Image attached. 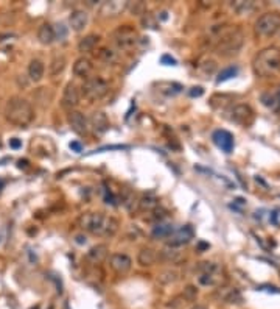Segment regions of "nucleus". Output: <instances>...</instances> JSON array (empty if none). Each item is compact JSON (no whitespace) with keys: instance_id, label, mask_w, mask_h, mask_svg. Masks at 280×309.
I'll return each mask as SVG.
<instances>
[{"instance_id":"20e7f679","label":"nucleus","mask_w":280,"mask_h":309,"mask_svg":"<svg viewBox=\"0 0 280 309\" xmlns=\"http://www.w3.org/2000/svg\"><path fill=\"white\" fill-rule=\"evenodd\" d=\"M252 68L255 75L268 78L280 71V50L275 47H268L255 55Z\"/></svg>"},{"instance_id":"2f4dec72","label":"nucleus","mask_w":280,"mask_h":309,"mask_svg":"<svg viewBox=\"0 0 280 309\" xmlns=\"http://www.w3.org/2000/svg\"><path fill=\"white\" fill-rule=\"evenodd\" d=\"M64 68H65V58H64L62 55L55 56V58L52 59V63H50V75H52V77L59 75V74L64 71Z\"/></svg>"},{"instance_id":"423d86ee","label":"nucleus","mask_w":280,"mask_h":309,"mask_svg":"<svg viewBox=\"0 0 280 309\" xmlns=\"http://www.w3.org/2000/svg\"><path fill=\"white\" fill-rule=\"evenodd\" d=\"M108 91H109V86L102 77H89L84 80L83 86H81V94L90 102H97V100L103 99L108 94Z\"/></svg>"},{"instance_id":"f704fd0d","label":"nucleus","mask_w":280,"mask_h":309,"mask_svg":"<svg viewBox=\"0 0 280 309\" xmlns=\"http://www.w3.org/2000/svg\"><path fill=\"white\" fill-rule=\"evenodd\" d=\"M238 74V68L237 66H230V68H226L223 69L218 77H217V83H223V81H227L230 78H234L235 75Z\"/></svg>"},{"instance_id":"393cba45","label":"nucleus","mask_w":280,"mask_h":309,"mask_svg":"<svg viewBox=\"0 0 280 309\" xmlns=\"http://www.w3.org/2000/svg\"><path fill=\"white\" fill-rule=\"evenodd\" d=\"M45 74V68H44V63L39 59H31L28 64V77L31 81H41L42 77Z\"/></svg>"},{"instance_id":"e433bc0d","label":"nucleus","mask_w":280,"mask_h":309,"mask_svg":"<svg viewBox=\"0 0 280 309\" xmlns=\"http://www.w3.org/2000/svg\"><path fill=\"white\" fill-rule=\"evenodd\" d=\"M58 27H59V28H58V30H55V36H56L58 39L64 41V39H65V36H67V30H65V27H64L62 24H59Z\"/></svg>"},{"instance_id":"9b49d317","label":"nucleus","mask_w":280,"mask_h":309,"mask_svg":"<svg viewBox=\"0 0 280 309\" xmlns=\"http://www.w3.org/2000/svg\"><path fill=\"white\" fill-rule=\"evenodd\" d=\"M109 266L115 273L125 275L133 267V259L125 253H114L109 259Z\"/></svg>"},{"instance_id":"a19ab883","label":"nucleus","mask_w":280,"mask_h":309,"mask_svg":"<svg viewBox=\"0 0 280 309\" xmlns=\"http://www.w3.org/2000/svg\"><path fill=\"white\" fill-rule=\"evenodd\" d=\"M105 200H106L108 205H117V203H115V199H114L112 192L109 189H105Z\"/></svg>"},{"instance_id":"c756f323","label":"nucleus","mask_w":280,"mask_h":309,"mask_svg":"<svg viewBox=\"0 0 280 309\" xmlns=\"http://www.w3.org/2000/svg\"><path fill=\"white\" fill-rule=\"evenodd\" d=\"M179 280V272L176 269H167V270H162L157 276V281L160 284H171L174 281Z\"/></svg>"},{"instance_id":"37998d69","label":"nucleus","mask_w":280,"mask_h":309,"mask_svg":"<svg viewBox=\"0 0 280 309\" xmlns=\"http://www.w3.org/2000/svg\"><path fill=\"white\" fill-rule=\"evenodd\" d=\"M70 149L73 152H76V153H81V152H83V145H81L79 142H76V141H73V142H70Z\"/></svg>"},{"instance_id":"473e14b6","label":"nucleus","mask_w":280,"mask_h":309,"mask_svg":"<svg viewBox=\"0 0 280 309\" xmlns=\"http://www.w3.org/2000/svg\"><path fill=\"white\" fill-rule=\"evenodd\" d=\"M255 4L254 2H243V0H238V2L232 4V10L237 11L238 14H248L251 11H254Z\"/></svg>"},{"instance_id":"412c9836","label":"nucleus","mask_w":280,"mask_h":309,"mask_svg":"<svg viewBox=\"0 0 280 309\" xmlns=\"http://www.w3.org/2000/svg\"><path fill=\"white\" fill-rule=\"evenodd\" d=\"M159 208V199L156 197L154 194L148 192L143 194L142 197L139 199V209L140 211H146V213H153L154 209Z\"/></svg>"},{"instance_id":"6ab92c4d","label":"nucleus","mask_w":280,"mask_h":309,"mask_svg":"<svg viewBox=\"0 0 280 309\" xmlns=\"http://www.w3.org/2000/svg\"><path fill=\"white\" fill-rule=\"evenodd\" d=\"M157 259H159V253L151 247H143L137 255V263L142 267H150V266L156 264Z\"/></svg>"},{"instance_id":"72a5a7b5","label":"nucleus","mask_w":280,"mask_h":309,"mask_svg":"<svg viewBox=\"0 0 280 309\" xmlns=\"http://www.w3.org/2000/svg\"><path fill=\"white\" fill-rule=\"evenodd\" d=\"M98 56H100V59L105 61L106 64H115L119 61V55L115 53L114 50H111V48H102L100 53H98Z\"/></svg>"},{"instance_id":"0eeeda50","label":"nucleus","mask_w":280,"mask_h":309,"mask_svg":"<svg viewBox=\"0 0 280 309\" xmlns=\"http://www.w3.org/2000/svg\"><path fill=\"white\" fill-rule=\"evenodd\" d=\"M112 41L114 44L117 45L120 50H133V48L139 44L140 38H139V33L129 25H123L120 28H117L114 31L112 35Z\"/></svg>"},{"instance_id":"de8ad7c7","label":"nucleus","mask_w":280,"mask_h":309,"mask_svg":"<svg viewBox=\"0 0 280 309\" xmlns=\"http://www.w3.org/2000/svg\"><path fill=\"white\" fill-rule=\"evenodd\" d=\"M4 184H5V183H4L2 180H0V189H2V188H4Z\"/></svg>"},{"instance_id":"f03ea898","label":"nucleus","mask_w":280,"mask_h":309,"mask_svg":"<svg viewBox=\"0 0 280 309\" xmlns=\"http://www.w3.org/2000/svg\"><path fill=\"white\" fill-rule=\"evenodd\" d=\"M210 36L215 38V50L223 56H232L243 47L244 36L238 28H223L217 25L210 30Z\"/></svg>"},{"instance_id":"1a4fd4ad","label":"nucleus","mask_w":280,"mask_h":309,"mask_svg":"<svg viewBox=\"0 0 280 309\" xmlns=\"http://www.w3.org/2000/svg\"><path fill=\"white\" fill-rule=\"evenodd\" d=\"M227 114L230 120L235 123H240V125H249L254 119V111L251 109L249 105H244V103H238L232 106L229 109Z\"/></svg>"},{"instance_id":"4be33fe9","label":"nucleus","mask_w":280,"mask_h":309,"mask_svg":"<svg viewBox=\"0 0 280 309\" xmlns=\"http://www.w3.org/2000/svg\"><path fill=\"white\" fill-rule=\"evenodd\" d=\"M108 256V245L105 243H98V245L92 247L89 252H87V259L94 264H100L103 263Z\"/></svg>"},{"instance_id":"9d476101","label":"nucleus","mask_w":280,"mask_h":309,"mask_svg":"<svg viewBox=\"0 0 280 309\" xmlns=\"http://www.w3.org/2000/svg\"><path fill=\"white\" fill-rule=\"evenodd\" d=\"M195 237V231L190 225H184L182 228L174 230V233L167 239V245L168 247H182L187 245V243Z\"/></svg>"},{"instance_id":"c85d7f7f","label":"nucleus","mask_w":280,"mask_h":309,"mask_svg":"<svg viewBox=\"0 0 280 309\" xmlns=\"http://www.w3.org/2000/svg\"><path fill=\"white\" fill-rule=\"evenodd\" d=\"M159 88V92L165 94V95H176L179 94L180 91H182V86H180L179 83H174V81H160V83L157 85Z\"/></svg>"},{"instance_id":"a878e982","label":"nucleus","mask_w":280,"mask_h":309,"mask_svg":"<svg viewBox=\"0 0 280 309\" xmlns=\"http://www.w3.org/2000/svg\"><path fill=\"white\" fill-rule=\"evenodd\" d=\"M221 298L223 301L226 303H230V304H240L243 301V295L241 292L235 287H229V289H221Z\"/></svg>"},{"instance_id":"2eb2a0df","label":"nucleus","mask_w":280,"mask_h":309,"mask_svg":"<svg viewBox=\"0 0 280 309\" xmlns=\"http://www.w3.org/2000/svg\"><path fill=\"white\" fill-rule=\"evenodd\" d=\"M79 97H81V94H79V89L76 88V85L69 83L67 86H65L64 92H62L61 103H62L64 108L73 111V108L78 106V103H79Z\"/></svg>"},{"instance_id":"a211bd4d","label":"nucleus","mask_w":280,"mask_h":309,"mask_svg":"<svg viewBox=\"0 0 280 309\" xmlns=\"http://www.w3.org/2000/svg\"><path fill=\"white\" fill-rule=\"evenodd\" d=\"M70 27L73 31H83L86 27H87V22H89V14L83 10H76L70 14Z\"/></svg>"},{"instance_id":"49530a36","label":"nucleus","mask_w":280,"mask_h":309,"mask_svg":"<svg viewBox=\"0 0 280 309\" xmlns=\"http://www.w3.org/2000/svg\"><path fill=\"white\" fill-rule=\"evenodd\" d=\"M192 309H207L206 306H203V304H196V306H193Z\"/></svg>"},{"instance_id":"dca6fc26","label":"nucleus","mask_w":280,"mask_h":309,"mask_svg":"<svg viewBox=\"0 0 280 309\" xmlns=\"http://www.w3.org/2000/svg\"><path fill=\"white\" fill-rule=\"evenodd\" d=\"M87 122H89V127H92V130H94L97 135L106 133L108 130H109V127H111L109 119H108V116H106V112H103V111H95V112H92V116H90V119H89Z\"/></svg>"},{"instance_id":"4c0bfd02","label":"nucleus","mask_w":280,"mask_h":309,"mask_svg":"<svg viewBox=\"0 0 280 309\" xmlns=\"http://www.w3.org/2000/svg\"><path fill=\"white\" fill-rule=\"evenodd\" d=\"M160 63L165 64V66H176V59L171 55H162Z\"/></svg>"},{"instance_id":"a18cd8bd","label":"nucleus","mask_w":280,"mask_h":309,"mask_svg":"<svg viewBox=\"0 0 280 309\" xmlns=\"http://www.w3.org/2000/svg\"><path fill=\"white\" fill-rule=\"evenodd\" d=\"M76 242H78V243H83V242H86V237H83V236H76Z\"/></svg>"},{"instance_id":"bb28decb","label":"nucleus","mask_w":280,"mask_h":309,"mask_svg":"<svg viewBox=\"0 0 280 309\" xmlns=\"http://www.w3.org/2000/svg\"><path fill=\"white\" fill-rule=\"evenodd\" d=\"M263 105H266L268 108L274 111H280V88L274 94H263L261 95Z\"/></svg>"},{"instance_id":"f3484780","label":"nucleus","mask_w":280,"mask_h":309,"mask_svg":"<svg viewBox=\"0 0 280 309\" xmlns=\"http://www.w3.org/2000/svg\"><path fill=\"white\" fill-rule=\"evenodd\" d=\"M159 259H162L163 263L168 264H177L184 259V253L180 252L177 247H165L159 252Z\"/></svg>"},{"instance_id":"09e8293b","label":"nucleus","mask_w":280,"mask_h":309,"mask_svg":"<svg viewBox=\"0 0 280 309\" xmlns=\"http://www.w3.org/2000/svg\"><path fill=\"white\" fill-rule=\"evenodd\" d=\"M33 309H39V306H36V307H33Z\"/></svg>"},{"instance_id":"c9c22d12","label":"nucleus","mask_w":280,"mask_h":309,"mask_svg":"<svg viewBox=\"0 0 280 309\" xmlns=\"http://www.w3.org/2000/svg\"><path fill=\"white\" fill-rule=\"evenodd\" d=\"M196 295H198V290H196V287H193V286H189V287L184 290V300H187V301H193V300L196 298Z\"/></svg>"},{"instance_id":"c03bdc74","label":"nucleus","mask_w":280,"mask_h":309,"mask_svg":"<svg viewBox=\"0 0 280 309\" xmlns=\"http://www.w3.org/2000/svg\"><path fill=\"white\" fill-rule=\"evenodd\" d=\"M18 167L19 169H27L28 167V161L27 159H19L18 161Z\"/></svg>"},{"instance_id":"4468645a","label":"nucleus","mask_w":280,"mask_h":309,"mask_svg":"<svg viewBox=\"0 0 280 309\" xmlns=\"http://www.w3.org/2000/svg\"><path fill=\"white\" fill-rule=\"evenodd\" d=\"M128 8V2H120V0H112V2H103L100 7L102 18H117Z\"/></svg>"},{"instance_id":"cd10ccee","label":"nucleus","mask_w":280,"mask_h":309,"mask_svg":"<svg viewBox=\"0 0 280 309\" xmlns=\"http://www.w3.org/2000/svg\"><path fill=\"white\" fill-rule=\"evenodd\" d=\"M98 41H100V36H98V35H89V36H86V38H83V39L79 41V44H78V50H79V52H83V53H86V52H92L94 48L97 47Z\"/></svg>"},{"instance_id":"b1692460","label":"nucleus","mask_w":280,"mask_h":309,"mask_svg":"<svg viewBox=\"0 0 280 309\" xmlns=\"http://www.w3.org/2000/svg\"><path fill=\"white\" fill-rule=\"evenodd\" d=\"M38 39H39V42L44 44V45H50V44L56 39V36H55V28H53L50 24H42V25L39 27V30H38Z\"/></svg>"},{"instance_id":"79ce46f5","label":"nucleus","mask_w":280,"mask_h":309,"mask_svg":"<svg viewBox=\"0 0 280 309\" xmlns=\"http://www.w3.org/2000/svg\"><path fill=\"white\" fill-rule=\"evenodd\" d=\"M257 290H266V292H272V294H280V289H277L275 286H260L257 287Z\"/></svg>"},{"instance_id":"39448f33","label":"nucleus","mask_w":280,"mask_h":309,"mask_svg":"<svg viewBox=\"0 0 280 309\" xmlns=\"http://www.w3.org/2000/svg\"><path fill=\"white\" fill-rule=\"evenodd\" d=\"M280 30V13L269 11L261 14L255 22V33L261 38H271Z\"/></svg>"},{"instance_id":"6e6552de","label":"nucleus","mask_w":280,"mask_h":309,"mask_svg":"<svg viewBox=\"0 0 280 309\" xmlns=\"http://www.w3.org/2000/svg\"><path fill=\"white\" fill-rule=\"evenodd\" d=\"M198 270H200V273H201L200 283L203 286H217L223 280L221 267L215 263H201Z\"/></svg>"},{"instance_id":"5701e85b","label":"nucleus","mask_w":280,"mask_h":309,"mask_svg":"<svg viewBox=\"0 0 280 309\" xmlns=\"http://www.w3.org/2000/svg\"><path fill=\"white\" fill-rule=\"evenodd\" d=\"M92 63H90V59H87V58H78L76 61H75V64H73V74L76 75V77H81V78H84V77H87L89 78V75H90V72H92Z\"/></svg>"},{"instance_id":"f257e3e1","label":"nucleus","mask_w":280,"mask_h":309,"mask_svg":"<svg viewBox=\"0 0 280 309\" xmlns=\"http://www.w3.org/2000/svg\"><path fill=\"white\" fill-rule=\"evenodd\" d=\"M78 223L83 230L94 236L112 237L119 231V220L102 213H84L78 219Z\"/></svg>"},{"instance_id":"58836bf2","label":"nucleus","mask_w":280,"mask_h":309,"mask_svg":"<svg viewBox=\"0 0 280 309\" xmlns=\"http://www.w3.org/2000/svg\"><path fill=\"white\" fill-rule=\"evenodd\" d=\"M204 94V89L201 88V86H195V88H192L190 91H189V95L190 97H201Z\"/></svg>"},{"instance_id":"ea45409f","label":"nucleus","mask_w":280,"mask_h":309,"mask_svg":"<svg viewBox=\"0 0 280 309\" xmlns=\"http://www.w3.org/2000/svg\"><path fill=\"white\" fill-rule=\"evenodd\" d=\"M10 147H11L13 150H19V149L22 147V141H21V139H18V138H13V139H10Z\"/></svg>"},{"instance_id":"f8f14e48","label":"nucleus","mask_w":280,"mask_h":309,"mask_svg":"<svg viewBox=\"0 0 280 309\" xmlns=\"http://www.w3.org/2000/svg\"><path fill=\"white\" fill-rule=\"evenodd\" d=\"M67 120H69L70 128L73 130L76 135H79V136L87 135V132H89V122H87V119L84 117L83 112H79V111H70L69 116H67Z\"/></svg>"},{"instance_id":"7ed1b4c3","label":"nucleus","mask_w":280,"mask_h":309,"mask_svg":"<svg viewBox=\"0 0 280 309\" xmlns=\"http://www.w3.org/2000/svg\"><path fill=\"white\" fill-rule=\"evenodd\" d=\"M4 114L10 123L27 127L35 117V111H33V106L28 100L22 99V97H11L5 105Z\"/></svg>"},{"instance_id":"7c9ffc66","label":"nucleus","mask_w":280,"mask_h":309,"mask_svg":"<svg viewBox=\"0 0 280 309\" xmlns=\"http://www.w3.org/2000/svg\"><path fill=\"white\" fill-rule=\"evenodd\" d=\"M198 71H200V74L204 77V78H207L209 75H213L215 74V71H217V63L213 61V59H206V61H203L200 66H198Z\"/></svg>"},{"instance_id":"aec40b11","label":"nucleus","mask_w":280,"mask_h":309,"mask_svg":"<svg viewBox=\"0 0 280 309\" xmlns=\"http://www.w3.org/2000/svg\"><path fill=\"white\" fill-rule=\"evenodd\" d=\"M174 225L173 223H167V222H160V223H156L153 226V231H151V236L154 239H168L173 233H174Z\"/></svg>"},{"instance_id":"ddd939ff","label":"nucleus","mask_w":280,"mask_h":309,"mask_svg":"<svg viewBox=\"0 0 280 309\" xmlns=\"http://www.w3.org/2000/svg\"><path fill=\"white\" fill-rule=\"evenodd\" d=\"M212 139L215 142L218 149H221L224 153H232L234 150V136L230 135L227 130H217L213 132Z\"/></svg>"}]
</instances>
